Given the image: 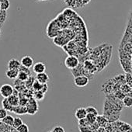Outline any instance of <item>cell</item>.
<instances>
[{"label":"cell","instance_id":"ffe728a7","mask_svg":"<svg viewBox=\"0 0 132 132\" xmlns=\"http://www.w3.org/2000/svg\"><path fill=\"white\" fill-rule=\"evenodd\" d=\"M10 7V0H2L0 2V10H8Z\"/></svg>","mask_w":132,"mask_h":132},{"label":"cell","instance_id":"7c38bea8","mask_svg":"<svg viewBox=\"0 0 132 132\" xmlns=\"http://www.w3.org/2000/svg\"><path fill=\"white\" fill-rule=\"evenodd\" d=\"M8 101L10 102V105L12 106H16L19 105V102H20V99H19V95L16 94H12L11 96H10L8 98Z\"/></svg>","mask_w":132,"mask_h":132},{"label":"cell","instance_id":"5bb4252c","mask_svg":"<svg viewBox=\"0 0 132 132\" xmlns=\"http://www.w3.org/2000/svg\"><path fill=\"white\" fill-rule=\"evenodd\" d=\"M122 103H123V106H125V107H127V108L132 107V97L130 96L126 95V96L123 98Z\"/></svg>","mask_w":132,"mask_h":132},{"label":"cell","instance_id":"836d02e7","mask_svg":"<svg viewBox=\"0 0 132 132\" xmlns=\"http://www.w3.org/2000/svg\"><path fill=\"white\" fill-rule=\"evenodd\" d=\"M52 131L53 132H65L64 131V129L62 127H61V126H56V127H54L53 128Z\"/></svg>","mask_w":132,"mask_h":132},{"label":"cell","instance_id":"d590c367","mask_svg":"<svg viewBox=\"0 0 132 132\" xmlns=\"http://www.w3.org/2000/svg\"><path fill=\"white\" fill-rule=\"evenodd\" d=\"M82 1L84 6H86V5H87L88 3H89L91 2V0H82Z\"/></svg>","mask_w":132,"mask_h":132},{"label":"cell","instance_id":"484cf974","mask_svg":"<svg viewBox=\"0 0 132 132\" xmlns=\"http://www.w3.org/2000/svg\"><path fill=\"white\" fill-rule=\"evenodd\" d=\"M16 130H17V132H29V127H28L27 124L23 123Z\"/></svg>","mask_w":132,"mask_h":132},{"label":"cell","instance_id":"9c48e42d","mask_svg":"<svg viewBox=\"0 0 132 132\" xmlns=\"http://www.w3.org/2000/svg\"><path fill=\"white\" fill-rule=\"evenodd\" d=\"M96 122L97 123V124L99 125L100 127H105L107 125V123H109L107 118L104 115H99V114L96 116Z\"/></svg>","mask_w":132,"mask_h":132},{"label":"cell","instance_id":"5b68a950","mask_svg":"<svg viewBox=\"0 0 132 132\" xmlns=\"http://www.w3.org/2000/svg\"><path fill=\"white\" fill-rule=\"evenodd\" d=\"M20 63H21V65L24 66V67L29 68V69L33 67V65L34 64L33 57L29 55H26V56L23 57L20 61Z\"/></svg>","mask_w":132,"mask_h":132},{"label":"cell","instance_id":"8992f818","mask_svg":"<svg viewBox=\"0 0 132 132\" xmlns=\"http://www.w3.org/2000/svg\"><path fill=\"white\" fill-rule=\"evenodd\" d=\"M46 70V65L43 62H37L33 65V71L36 74L44 72Z\"/></svg>","mask_w":132,"mask_h":132},{"label":"cell","instance_id":"277c9868","mask_svg":"<svg viewBox=\"0 0 132 132\" xmlns=\"http://www.w3.org/2000/svg\"><path fill=\"white\" fill-rule=\"evenodd\" d=\"M89 82V79L86 76H78L74 78V84L79 88L86 86Z\"/></svg>","mask_w":132,"mask_h":132},{"label":"cell","instance_id":"30bf717a","mask_svg":"<svg viewBox=\"0 0 132 132\" xmlns=\"http://www.w3.org/2000/svg\"><path fill=\"white\" fill-rule=\"evenodd\" d=\"M87 115L86 110L85 107H79L78 109H76V112H75V117L77 120H81L83 118H86Z\"/></svg>","mask_w":132,"mask_h":132},{"label":"cell","instance_id":"8d00e7d4","mask_svg":"<svg viewBox=\"0 0 132 132\" xmlns=\"http://www.w3.org/2000/svg\"><path fill=\"white\" fill-rule=\"evenodd\" d=\"M91 132H99V131H98V130H92Z\"/></svg>","mask_w":132,"mask_h":132},{"label":"cell","instance_id":"74e56055","mask_svg":"<svg viewBox=\"0 0 132 132\" xmlns=\"http://www.w3.org/2000/svg\"><path fill=\"white\" fill-rule=\"evenodd\" d=\"M1 34H2V32H1V29H0V37H1Z\"/></svg>","mask_w":132,"mask_h":132},{"label":"cell","instance_id":"83f0119b","mask_svg":"<svg viewBox=\"0 0 132 132\" xmlns=\"http://www.w3.org/2000/svg\"><path fill=\"white\" fill-rule=\"evenodd\" d=\"M34 80H35V79L30 76L29 78L27 79V80L25 81V86H27L28 89L31 88V87H32V85H33V83H34Z\"/></svg>","mask_w":132,"mask_h":132},{"label":"cell","instance_id":"4fadbf2b","mask_svg":"<svg viewBox=\"0 0 132 132\" xmlns=\"http://www.w3.org/2000/svg\"><path fill=\"white\" fill-rule=\"evenodd\" d=\"M19 74V69H7L6 72V76L10 79H16Z\"/></svg>","mask_w":132,"mask_h":132},{"label":"cell","instance_id":"d6a6232c","mask_svg":"<svg viewBox=\"0 0 132 132\" xmlns=\"http://www.w3.org/2000/svg\"><path fill=\"white\" fill-rule=\"evenodd\" d=\"M19 71H23V72H26L27 74H28L29 76L31 75V72H30V70L29 69V68L24 67V66H23V65H20V67L19 69Z\"/></svg>","mask_w":132,"mask_h":132},{"label":"cell","instance_id":"ba28073f","mask_svg":"<svg viewBox=\"0 0 132 132\" xmlns=\"http://www.w3.org/2000/svg\"><path fill=\"white\" fill-rule=\"evenodd\" d=\"M36 80H37L39 82L42 83V84H46L49 81V76L48 75L44 72H41V73H38L36 76Z\"/></svg>","mask_w":132,"mask_h":132},{"label":"cell","instance_id":"8fae6325","mask_svg":"<svg viewBox=\"0 0 132 132\" xmlns=\"http://www.w3.org/2000/svg\"><path fill=\"white\" fill-rule=\"evenodd\" d=\"M13 113L17 114V115H23V114H27V109L26 106H21V105H18L16 106L13 107Z\"/></svg>","mask_w":132,"mask_h":132},{"label":"cell","instance_id":"4316f807","mask_svg":"<svg viewBox=\"0 0 132 132\" xmlns=\"http://www.w3.org/2000/svg\"><path fill=\"white\" fill-rule=\"evenodd\" d=\"M86 110L87 113H92V114L98 115V110L93 106H89L86 107Z\"/></svg>","mask_w":132,"mask_h":132},{"label":"cell","instance_id":"f546056e","mask_svg":"<svg viewBox=\"0 0 132 132\" xmlns=\"http://www.w3.org/2000/svg\"><path fill=\"white\" fill-rule=\"evenodd\" d=\"M78 120H79V122H78L79 126H90V124L87 121L86 118H83V119Z\"/></svg>","mask_w":132,"mask_h":132},{"label":"cell","instance_id":"1f68e13d","mask_svg":"<svg viewBox=\"0 0 132 132\" xmlns=\"http://www.w3.org/2000/svg\"><path fill=\"white\" fill-rule=\"evenodd\" d=\"M7 115V110L4 108H0V120H3Z\"/></svg>","mask_w":132,"mask_h":132},{"label":"cell","instance_id":"9a60e30c","mask_svg":"<svg viewBox=\"0 0 132 132\" xmlns=\"http://www.w3.org/2000/svg\"><path fill=\"white\" fill-rule=\"evenodd\" d=\"M13 120H14V117L11 115H6L3 120H2V122L6 124V126H9V127H13Z\"/></svg>","mask_w":132,"mask_h":132},{"label":"cell","instance_id":"7a4b0ae2","mask_svg":"<svg viewBox=\"0 0 132 132\" xmlns=\"http://www.w3.org/2000/svg\"><path fill=\"white\" fill-rule=\"evenodd\" d=\"M27 113L30 115H34L37 113L39 109V106L37 104V101L34 99L33 97H30L27 103Z\"/></svg>","mask_w":132,"mask_h":132},{"label":"cell","instance_id":"7402d4cb","mask_svg":"<svg viewBox=\"0 0 132 132\" xmlns=\"http://www.w3.org/2000/svg\"><path fill=\"white\" fill-rule=\"evenodd\" d=\"M23 123V120L21 117H14V120H13V127L16 129L19 126H20L22 123Z\"/></svg>","mask_w":132,"mask_h":132},{"label":"cell","instance_id":"f1b7e54d","mask_svg":"<svg viewBox=\"0 0 132 132\" xmlns=\"http://www.w3.org/2000/svg\"><path fill=\"white\" fill-rule=\"evenodd\" d=\"M79 129L80 132H91L92 131L90 126H79Z\"/></svg>","mask_w":132,"mask_h":132},{"label":"cell","instance_id":"52a82bcc","mask_svg":"<svg viewBox=\"0 0 132 132\" xmlns=\"http://www.w3.org/2000/svg\"><path fill=\"white\" fill-rule=\"evenodd\" d=\"M21 65V63L19 60L16 58H12L8 61L7 68L9 69H19Z\"/></svg>","mask_w":132,"mask_h":132},{"label":"cell","instance_id":"603a6c76","mask_svg":"<svg viewBox=\"0 0 132 132\" xmlns=\"http://www.w3.org/2000/svg\"><path fill=\"white\" fill-rule=\"evenodd\" d=\"M96 116L97 115H95V114H92V113H87L86 118L87 120V121L89 122V124H93L96 122Z\"/></svg>","mask_w":132,"mask_h":132},{"label":"cell","instance_id":"4dcf8cb0","mask_svg":"<svg viewBox=\"0 0 132 132\" xmlns=\"http://www.w3.org/2000/svg\"><path fill=\"white\" fill-rule=\"evenodd\" d=\"M63 1L69 7L75 8V0H63Z\"/></svg>","mask_w":132,"mask_h":132},{"label":"cell","instance_id":"3957f363","mask_svg":"<svg viewBox=\"0 0 132 132\" xmlns=\"http://www.w3.org/2000/svg\"><path fill=\"white\" fill-rule=\"evenodd\" d=\"M14 88L10 84H3L0 87V95L3 98H8L13 93Z\"/></svg>","mask_w":132,"mask_h":132},{"label":"cell","instance_id":"ac0fdd59","mask_svg":"<svg viewBox=\"0 0 132 132\" xmlns=\"http://www.w3.org/2000/svg\"><path fill=\"white\" fill-rule=\"evenodd\" d=\"M2 106H3V108H4L5 110H6L7 111H10V112H13V106H12L10 103V102L8 101V99L7 98H4L2 101Z\"/></svg>","mask_w":132,"mask_h":132},{"label":"cell","instance_id":"d6986e66","mask_svg":"<svg viewBox=\"0 0 132 132\" xmlns=\"http://www.w3.org/2000/svg\"><path fill=\"white\" fill-rule=\"evenodd\" d=\"M7 19V10H0V25L3 26Z\"/></svg>","mask_w":132,"mask_h":132},{"label":"cell","instance_id":"e575fe53","mask_svg":"<svg viewBox=\"0 0 132 132\" xmlns=\"http://www.w3.org/2000/svg\"><path fill=\"white\" fill-rule=\"evenodd\" d=\"M47 90H48V86H47V83L44 84V85H43V86H42V88H41V89H40V91H42L44 93H46L47 92Z\"/></svg>","mask_w":132,"mask_h":132},{"label":"cell","instance_id":"e0dca14e","mask_svg":"<svg viewBox=\"0 0 132 132\" xmlns=\"http://www.w3.org/2000/svg\"><path fill=\"white\" fill-rule=\"evenodd\" d=\"M120 90L126 96V95H128L129 93H130L132 92V88L130 86H129L127 83H124L120 86Z\"/></svg>","mask_w":132,"mask_h":132},{"label":"cell","instance_id":"f35d334b","mask_svg":"<svg viewBox=\"0 0 132 132\" xmlns=\"http://www.w3.org/2000/svg\"><path fill=\"white\" fill-rule=\"evenodd\" d=\"M47 132H53L52 130H49V131H47Z\"/></svg>","mask_w":132,"mask_h":132},{"label":"cell","instance_id":"2e32d148","mask_svg":"<svg viewBox=\"0 0 132 132\" xmlns=\"http://www.w3.org/2000/svg\"><path fill=\"white\" fill-rule=\"evenodd\" d=\"M44 96H45V93H44L40 90L34 91L33 94V98L35 99L37 101H42L44 99Z\"/></svg>","mask_w":132,"mask_h":132},{"label":"cell","instance_id":"d4e9b609","mask_svg":"<svg viewBox=\"0 0 132 132\" xmlns=\"http://www.w3.org/2000/svg\"><path fill=\"white\" fill-rule=\"evenodd\" d=\"M124 78H125V82L132 88V75L130 72H126Z\"/></svg>","mask_w":132,"mask_h":132},{"label":"cell","instance_id":"44dd1931","mask_svg":"<svg viewBox=\"0 0 132 132\" xmlns=\"http://www.w3.org/2000/svg\"><path fill=\"white\" fill-rule=\"evenodd\" d=\"M29 75L27 74L26 72H23V71H19V74H18V76H17V79L22 82H25L27 80V79L29 78Z\"/></svg>","mask_w":132,"mask_h":132},{"label":"cell","instance_id":"6da1fadb","mask_svg":"<svg viewBox=\"0 0 132 132\" xmlns=\"http://www.w3.org/2000/svg\"><path fill=\"white\" fill-rule=\"evenodd\" d=\"M79 64V60L76 55H69L64 60V65L66 68L72 70L76 68Z\"/></svg>","mask_w":132,"mask_h":132},{"label":"cell","instance_id":"cb8c5ba5","mask_svg":"<svg viewBox=\"0 0 132 132\" xmlns=\"http://www.w3.org/2000/svg\"><path fill=\"white\" fill-rule=\"evenodd\" d=\"M43 85H44V84L39 82L37 80L35 79L34 82V83H33V85H32V87H31V88L33 89L34 91H38V90H40V89H41Z\"/></svg>","mask_w":132,"mask_h":132},{"label":"cell","instance_id":"ab89813d","mask_svg":"<svg viewBox=\"0 0 132 132\" xmlns=\"http://www.w3.org/2000/svg\"><path fill=\"white\" fill-rule=\"evenodd\" d=\"M1 1H2V0H0V2H1Z\"/></svg>","mask_w":132,"mask_h":132}]
</instances>
